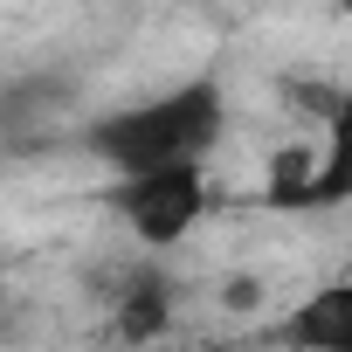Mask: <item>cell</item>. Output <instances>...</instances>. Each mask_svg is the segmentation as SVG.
<instances>
[{
    "label": "cell",
    "mask_w": 352,
    "mask_h": 352,
    "mask_svg": "<svg viewBox=\"0 0 352 352\" xmlns=\"http://www.w3.org/2000/svg\"><path fill=\"white\" fill-rule=\"evenodd\" d=\"M228 131V90L214 76L173 83L159 97H138L124 111H104L83 145L97 166L111 173H152V166H180V159H208Z\"/></svg>",
    "instance_id": "obj_1"
},
{
    "label": "cell",
    "mask_w": 352,
    "mask_h": 352,
    "mask_svg": "<svg viewBox=\"0 0 352 352\" xmlns=\"http://www.w3.org/2000/svg\"><path fill=\"white\" fill-rule=\"evenodd\" d=\"M214 208V180L208 159H180V166H152V173H118L111 180V214L145 242V249H173L201 228V214Z\"/></svg>",
    "instance_id": "obj_2"
},
{
    "label": "cell",
    "mask_w": 352,
    "mask_h": 352,
    "mask_svg": "<svg viewBox=\"0 0 352 352\" xmlns=\"http://www.w3.org/2000/svg\"><path fill=\"white\" fill-rule=\"evenodd\" d=\"M263 345H276V352H352V270L338 283L311 290L304 304H290L263 331Z\"/></svg>",
    "instance_id": "obj_3"
},
{
    "label": "cell",
    "mask_w": 352,
    "mask_h": 352,
    "mask_svg": "<svg viewBox=\"0 0 352 352\" xmlns=\"http://www.w3.org/2000/svg\"><path fill=\"white\" fill-rule=\"evenodd\" d=\"M283 208H345L352 201V131H324L318 152H297L276 180Z\"/></svg>",
    "instance_id": "obj_4"
},
{
    "label": "cell",
    "mask_w": 352,
    "mask_h": 352,
    "mask_svg": "<svg viewBox=\"0 0 352 352\" xmlns=\"http://www.w3.org/2000/svg\"><path fill=\"white\" fill-rule=\"evenodd\" d=\"M69 104V76H21V83H8V90H0V131H8V138H35L56 111Z\"/></svg>",
    "instance_id": "obj_5"
},
{
    "label": "cell",
    "mask_w": 352,
    "mask_h": 352,
    "mask_svg": "<svg viewBox=\"0 0 352 352\" xmlns=\"http://www.w3.org/2000/svg\"><path fill=\"white\" fill-rule=\"evenodd\" d=\"M166 318H173V297H166V283H159V276H138V283H131V297L118 304V331H124V338H159V331H166Z\"/></svg>",
    "instance_id": "obj_6"
},
{
    "label": "cell",
    "mask_w": 352,
    "mask_h": 352,
    "mask_svg": "<svg viewBox=\"0 0 352 352\" xmlns=\"http://www.w3.org/2000/svg\"><path fill=\"white\" fill-rule=\"evenodd\" d=\"M0 304H8V276H0Z\"/></svg>",
    "instance_id": "obj_7"
}]
</instances>
